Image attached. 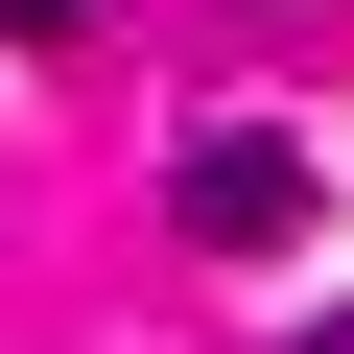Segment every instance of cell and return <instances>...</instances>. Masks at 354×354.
Here are the masks:
<instances>
[{"instance_id":"6da1fadb","label":"cell","mask_w":354,"mask_h":354,"mask_svg":"<svg viewBox=\"0 0 354 354\" xmlns=\"http://www.w3.org/2000/svg\"><path fill=\"white\" fill-rule=\"evenodd\" d=\"M165 213H189V260H283V236H307V142H260V118L189 142V165H165Z\"/></svg>"},{"instance_id":"7a4b0ae2","label":"cell","mask_w":354,"mask_h":354,"mask_svg":"<svg viewBox=\"0 0 354 354\" xmlns=\"http://www.w3.org/2000/svg\"><path fill=\"white\" fill-rule=\"evenodd\" d=\"M71 24H95V0H0V48H71Z\"/></svg>"}]
</instances>
